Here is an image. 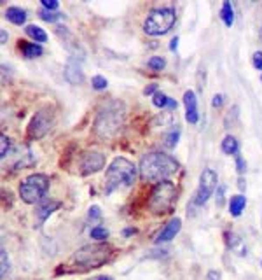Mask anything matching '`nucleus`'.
<instances>
[{
	"instance_id": "f257e3e1",
	"label": "nucleus",
	"mask_w": 262,
	"mask_h": 280,
	"mask_svg": "<svg viewBox=\"0 0 262 280\" xmlns=\"http://www.w3.org/2000/svg\"><path fill=\"white\" fill-rule=\"evenodd\" d=\"M126 107L119 100H109L102 104L93 121V133L100 140H112L124 125Z\"/></svg>"
},
{
	"instance_id": "f03ea898",
	"label": "nucleus",
	"mask_w": 262,
	"mask_h": 280,
	"mask_svg": "<svg viewBox=\"0 0 262 280\" xmlns=\"http://www.w3.org/2000/svg\"><path fill=\"white\" fill-rule=\"evenodd\" d=\"M138 170L145 182L159 184L162 180H168V177H172L178 170V163L165 152H149L142 158Z\"/></svg>"
},
{
	"instance_id": "7ed1b4c3",
	"label": "nucleus",
	"mask_w": 262,
	"mask_h": 280,
	"mask_svg": "<svg viewBox=\"0 0 262 280\" xmlns=\"http://www.w3.org/2000/svg\"><path fill=\"white\" fill-rule=\"evenodd\" d=\"M137 179V167L129 160L119 156L105 172V193L110 195L119 188H129Z\"/></svg>"
},
{
	"instance_id": "20e7f679",
	"label": "nucleus",
	"mask_w": 262,
	"mask_h": 280,
	"mask_svg": "<svg viewBox=\"0 0 262 280\" xmlns=\"http://www.w3.org/2000/svg\"><path fill=\"white\" fill-rule=\"evenodd\" d=\"M175 202H177V188L172 180H162L156 184L150 193L149 208L154 214H168L172 212Z\"/></svg>"
},
{
	"instance_id": "39448f33",
	"label": "nucleus",
	"mask_w": 262,
	"mask_h": 280,
	"mask_svg": "<svg viewBox=\"0 0 262 280\" xmlns=\"http://www.w3.org/2000/svg\"><path fill=\"white\" fill-rule=\"evenodd\" d=\"M175 18H177V14L172 7H159V9L150 11L144 21V32L152 37L168 34L175 25Z\"/></svg>"
},
{
	"instance_id": "423d86ee",
	"label": "nucleus",
	"mask_w": 262,
	"mask_h": 280,
	"mask_svg": "<svg viewBox=\"0 0 262 280\" xmlns=\"http://www.w3.org/2000/svg\"><path fill=\"white\" fill-rule=\"evenodd\" d=\"M112 249L105 243H93V245L81 247L74 256V261L84 268H98L110 259Z\"/></svg>"
},
{
	"instance_id": "0eeeda50",
	"label": "nucleus",
	"mask_w": 262,
	"mask_h": 280,
	"mask_svg": "<svg viewBox=\"0 0 262 280\" xmlns=\"http://www.w3.org/2000/svg\"><path fill=\"white\" fill-rule=\"evenodd\" d=\"M47 189H49V179L44 173H34V175L26 177L19 186V196L25 203L34 205L39 203L46 196Z\"/></svg>"
},
{
	"instance_id": "6e6552de",
	"label": "nucleus",
	"mask_w": 262,
	"mask_h": 280,
	"mask_svg": "<svg viewBox=\"0 0 262 280\" xmlns=\"http://www.w3.org/2000/svg\"><path fill=\"white\" fill-rule=\"evenodd\" d=\"M217 182H218L217 173L213 172L212 168H205L200 175V186H198V191H196V195H194L192 203L196 205V207H203V205L210 200V196L213 195V191H215Z\"/></svg>"
},
{
	"instance_id": "1a4fd4ad",
	"label": "nucleus",
	"mask_w": 262,
	"mask_h": 280,
	"mask_svg": "<svg viewBox=\"0 0 262 280\" xmlns=\"http://www.w3.org/2000/svg\"><path fill=\"white\" fill-rule=\"evenodd\" d=\"M53 110L51 109H41L39 112H35V116L31 117L30 125H28V139L31 140H39L44 135H47L53 126Z\"/></svg>"
},
{
	"instance_id": "9d476101",
	"label": "nucleus",
	"mask_w": 262,
	"mask_h": 280,
	"mask_svg": "<svg viewBox=\"0 0 262 280\" xmlns=\"http://www.w3.org/2000/svg\"><path fill=\"white\" fill-rule=\"evenodd\" d=\"M105 167V156L98 151H87L81 156V163H79V168H81L82 175H91V173L100 172L102 168Z\"/></svg>"
},
{
	"instance_id": "9b49d317",
	"label": "nucleus",
	"mask_w": 262,
	"mask_h": 280,
	"mask_svg": "<svg viewBox=\"0 0 262 280\" xmlns=\"http://www.w3.org/2000/svg\"><path fill=\"white\" fill-rule=\"evenodd\" d=\"M184 105H185V119L189 125H196L200 121V110H198V98L194 91L184 93Z\"/></svg>"
},
{
	"instance_id": "f8f14e48",
	"label": "nucleus",
	"mask_w": 262,
	"mask_h": 280,
	"mask_svg": "<svg viewBox=\"0 0 262 280\" xmlns=\"http://www.w3.org/2000/svg\"><path fill=\"white\" fill-rule=\"evenodd\" d=\"M65 79L70 84H81L84 81V72H82L81 61H77L75 56H70L65 65Z\"/></svg>"
},
{
	"instance_id": "ddd939ff",
	"label": "nucleus",
	"mask_w": 262,
	"mask_h": 280,
	"mask_svg": "<svg viewBox=\"0 0 262 280\" xmlns=\"http://www.w3.org/2000/svg\"><path fill=\"white\" fill-rule=\"evenodd\" d=\"M180 228H182V221L178 219V217L172 219V221H170V223L166 224V226L159 231V235H157L156 242H157V243H165V242H170V240H173L175 236H177L178 231H180Z\"/></svg>"
},
{
	"instance_id": "4468645a",
	"label": "nucleus",
	"mask_w": 262,
	"mask_h": 280,
	"mask_svg": "<svg viewBox=\"0 0 262 280\" xmlns=\"http://www.w3.org/2000/svg\"><path fill=\"white\" fill-rule=\"evenodd\" d=\"M6 18L9 19L13 25H25L26 23V11H23L21 7H7L6 9Z\"/></svg>"
},
{
	"instance_id": "2eb2a0df",
	"label": "nucleus",
	"mask_w": 262,
	"mask_h": 280,
	"mask_svg": "<svg viewBox=\"0 0 262 280\" xmlns=\"http://www.w3.org/2000/svg\"><path fill=\"white\" fill-rule=\"evenodd\" d=\"M245 207H247V198L243 195H236L229 200V212H231V215H234V217H240L241 212L245 210Z\"/></svg>"
},
{
	"instance_id": "dca6fc26",
	"label": "nucleus",
	"mask_w": 262,
	"mask_h": 280,
	"mask_svg": "<svg viewBox=\"0 0 262 280\" xmlns=\"http://www.w3.org/2000/svg\"><path fill=\"white\" fill-rule=\"evenodd\" d=\"M58 208H59L58 202H46V203H42L41 207L35 210V214H37V219H39V224H42L44 221L49 217V215L53 214L54 210H58Z\"/></svg>"
},
{
	"instance_id": "f3484780",
	"label": "nucleus",
	"mask_w": 262,
	"mask_h": 280,
	"mask_svg": "<svg viewBox=\"0 0 262 280\" xmlns=\"http://www.w3.org/2000/svg\"><path fill=\"white\" fill-rule=\"evenodd\" d=\"M21 51L25 54V58H37L44 54V47L37 42H23L21 44Z\"/></svg>"
},
{
	"instance_id": "a211bd4d",
	"label": "nucleus",
	"mask_w": 262,
	"mask_h": 280,
	"mask_svg": "<svg viewBox=\"0 0 262 280\" xmlns=\"http://www.w3.org/2000/svg\"><path fill=\"white\" fill-rule=\"evenodd\" d=\"M227 243H229V249L234 251L236 254H240V256L247 254V247L243 245V240H241L236 233H227Z\"/></svg>"
},
{
	"instance_id": "6ab92c4d",
	"label": "nucleus",
	"mask_w": 262,
	"mask_h": 280,
	"mask_svg": "<svg viewBox=\"0 0 262 280\" xmlns=\"http://www.w3.org/2000/svg\"><path fill=\"white\" fill-rule=\"evenodd\" d=\"M222 151L225 152V154L229 156H238V152H240V144H238V140L234 139L233 135H227L224 140H222Z\"/></svg>"
},
{
	"instance_id": "aec40b11",
	"label": "nucleus",
	"mask_w": 262,
	"mask_h": 280,
	"mask_svg": "<svg viewBox=\"0 0 262 280\" xmlns=\"http://www.w3.org/2000/svg\"><path fill=\"white\" fill-rule=\"evenodd\" d=\"M25 32H26V35H28V37H31L35 42H37V44H41V42H46L47 41V34L41 28V26H37V25H28L25 28Z\"/></svg>"
},
{
	"instance_id": "412c9836",
	"label": "nucleus",
	"mask_w": 262,
	"mask_h": 280,
	"mask_svg": "<svg viewBox=\"0 0 262 280\" xmlns=\"http://www.w3.org/2000/svg\"><path fill=\"white\" fill-rule=\"evenodd\" d=\"M220 18H222V21L225 23V26H233V23H234V9H233V6H231V2H229V0H225V2L222 4Z\"/></svg>"
},
{
	"instance_id": "4be33fe9",
	"label": "nucleus",
	"mask_w": 262,
	"mask_h": 280,
	"mask_svg": "<svg viewBox=\"0 0 262 280\" xmlns=\"http://www.w3.org/2000/svg\"><path fill=\"white\" fill-rule=\"evenodd\" d=\"M178 139H180V130H173V132H170L168 135L165 137V140H162V145H165L166 149H175L178 144Z\"/></svg>"
},
{
	"instance_id": "5701e85b",
	"label": "nucleus",
	"mask_w": 262,
	"mask_h": 280,
	"mask_svg": "<svg viewBox=\"0 0 262 280\" xmlns=\"http://www.w3.org/2000/svg\"><path fill=\"white\" fill-rule=\"evenodd\" d=\"M147 65H149V69L156 70V72H159L166 67V60L162 56H152L149 61H147Z\"/></svg>"
},
{
	"instance_id": "b1692460",
	"label": "nucleus",
	"mask_w": 262,
	"mask_h": 280,
	"mask_svg": "<svg viewBox=\"0 0 262 280\" xmlns=\"http://www.w3.org/2000/svg\"><path fill=\"white\" fill-rule=\"evenodd\" d=\"M39 16H41L44 21H49V23H54V21H58L59 18H63V14L53 13V11H47V9H41V11H39Z\"/></svg>"
},
{
	"instance_id": "393cba45",
	"label": "nucleus",
	"mask_w": 262,
	"mask_h": 280,
	"mask_svg": "<svg viewBox=\"0 0 262 280\" xmlns=\"http://www.w3.org/2000/svg\"><path fill=\"white\" fill-rule=\"evenodd\" d=\"M168 102H170V97H166V95L161 93V91H157L152 98V104L156 105V107H159V109L168 107Z\"/></svg>"
},
{
	"instance_id": "a878e982",
	"label": "nucleus",
	"mask_w": 262,
	"mask_h": 280,
	"mask_svg": "<svg viewBox=\"0 0 262 280\" xmlns=\"http://www.w3.org/2000/svg\"><path fill=\"white\" fill-rule=\"evenodd\" d=\"M91 86H93L96 91H102V89H105L107 86H109V82H107L105 77L102 76H94L93 79H91Z\"/></svg>"
},
{
	"instance_id": "bb28decb",
	"label": "nucleus",
	"mask_w": 262,
	"mask_h": 280,
	"mask_svg": "<svg viewBox=\"0 0 262 280\" xmlns=\"http://www.w3.org/2000/svg\"><path fill=\"white\" fill-rule=\"evenodd\" d=\"M0 261H2V268H0V275H2V278L7 275V271H9V258H7V251L2 249L0 251Z\"/></svg>"
},
{
	"instance_id": "cd10ccee",
	"label": "nucleus",
	"mask_w": 262,
	"mask_h": 280,
	"mask_svg": "<svg viewBox=\"0 0 262 280\" xmlns=\"http://www.w3.org/2000/svg\"><path fill=\"white\" fill-rule=\"evenodd\" d=\"M89 235H91V238H94V240H105L107 236H109V231L102 226H94Z\"/></svg>"
},
{
	"instance_id": "c85d7f7f",
	"label": "nucleus",
	"mask_w": 262,
	"mask_h": 280,
	"mask_svg": "<svg viewBox=\"0 0 262 280\" xmlns=\"http://www.w3.org/2000/svg\"><path fill=\"white\" fill-rule=\"evenodd\" d=\"M0 144H2V147H0V158H6L9 154V149H11V140L7 139L6 135H0Z\"/></svg>"
},
{
	"instance_id": "c756f323",
	"label": "nucleus",
	"mask_w": 262,
	"mask_h": 280,
	"mask_svg": "<svg viewBox=\"0 0 262 280\" xmlns=\"http://www.w3.org/2000/svg\"><path fill=\"white\" fill-rule=\"evenodd\" d=\"M252 63L257 70H262V51H255L252 56Z\"/></svg>"
},
{
	"instance_id": "7c9ffc66",
	"label": "nucleus",
	"mask_w": 262,
	"mask_h": 280,
	"mask_svg": "<svg viewBox=\"0 0 262 280\" xmlns=\"http://www.w3.org/2000/svg\"><path fill=\"white\" fill-rule=\"evenodd\" d=\"M59 4L56 0H42V9H47V11H58Z\"/></svg>"
},
{
	"instance_id": "2f4dec72",
	"label": "nucleus",
	"mask_w": 262,
	"mask_h": 280,
	"mask_svg": "<svg viewBox=\"0 0 262 280\" xmlns=\"http://www.w3.org/2000/svg\"><path fill=\"white\" fill-rule=\"evenodd\" d=\"M236 168L238 173H245V170H247V163H245V160L240 154L236 156Z\"/></svg>"
},
{
	"instance_id": "473e14b6",
	"label": "nucleus",
	"mask_w": 262,
	"mask_h": 280,
	"mask_svg": "<svg viewBox=\"0 0 262 280\" xmlns=\"http://www.w3.org/2000/svg\"><path fill=\"white\" fill-rule=\"evenodd\" d=\"M102 215V210H100V207H96V205H93V207L89 208V217L91 219H98Z\"/></svg>"
},
{
	"instance_id": "72a5a7b5",
	"label": "nucleus",
	"mask_w": 262,
	"mask_h": 280,
	"mask_svg": "<svg viewBox=\"0 0 262 280\" xmlns=\"http://www.w3.org/2000/svg\"><path fill=\"white\" fill-rule=\"evenodd\" d=\"M156 95L157 93V84H156V82H152V84H149V86H147V88L144 89V95Z\"/></svg>"
},
{
	"instance_id": "f704fd0d",
	"label": "nucleus",
	"mask_w": 262,
	"mask_h": 280,
	"mask_svg": "<svg viewBox=\"0 0 262 280\" xmlns=\"http://www.w3.org/2000/svg\"><path fill=\"white\" fill-rule=\"evenodd\" d=\"M224 191H225V186H218V193H217V205H222V202H224Z\"/></svg>"
},
{
	"instance_id": "c9c22d12",
	"label": "nucleus",
	"mask_w": 262,
	"mask_h": 280,
	"mask_svg": "<svg viewBox=\"0 0 262 280\" xmlns=\"http://www.w3.org/2000/svg\"><path fill=\"white\" fill-rule=\"evenodd\" d=\"M222 104H224V97H222V95H215L212 100V105L213 107H220Z\"/></svg>"
},
{
	"instance_id": "e433bc0d",
	"label": "nucleus",
	"mask_w": 262,
	"mask_h": 280,
	"mask_svg": "<svg viewBox=\"0 0 262 280\" xmlns=\"http://www.w3.org/2000/svg\"><path fill=\"white\" fill-rule=\"evenodd\" d=\"M208 280H220V271L217 270L208 271Z\"/></svg>"
},
{
	"instance_id": "4c0bfd02",
	"label": "nucleus",
	"mask_w": 262,
	"mask_h": 280,
	"mask_svg": "<svg viewBox=\"0 0 262 280\" xmlns=\"http://www.w3.org/2000/svg\"><path fill=\"white\" fill-rule=\"evenodd\" d=\"M177 47H178V37H175L170 42V51H177Z\"/></svg>"
},
{
	"instance_id": "58836bf2",
	"label": "nucleus",
	"mask_w": 262,
	"mask_h": 280,
	"mask_svg": "<svg viewBox=\"0 0 262 280\" xmlns=\"http://www.w3.org/2000/svg\"><path fill=\"white\" fill-rule=\"evenodd\" d=\"M168 109H177V102L173 100V98H170V102H168Z\"/></svg>"
},
{
	"instance_id": "ea45409f",
	"label": "nucleus",
	"mask_w": 262,
	"mask_h": 280,
	"mask_svg": "<svg viewBox=\"0 0 262 280\" xmlns=\"http://www.w3.org/2000/svg\"><path fill=\"white\" fill-rule=\"evenodd\" d=\"M0 37H2V44H6V41H7V34H6V30L0 32Z\"/></svg>"
},
{
	"instance_id": "a19ab883",
	"label": "nucleus",
	"mask_w": 262,
	"mask_h": 280,
	"mask_svg": "<svg viewBox=\"0 0 262 280\" xmlns=\"http://www.w3.org/2000/svg\"><path fill=\"white\" fill-rule=\"evenodd\" d=\"M93 280H112L110 277H96V278H93Z\"/></svg>"
},
{
	"instance_id": "79ce46f5",
	"label": "nucleus",
	"mask_w": 262,
	"mask_h": 280,
	"mask_svg": "<svg viewBox=\"0 0 262 280\" xmlns=\"http://www.w3.org/2000/svg\"><path fill=\"white\" fill-rule=\"evenodd\" d=\"M131 233H135V230H126V231H124V235H126V236L131 235Z\"/></svg>"
}]
</instances>
